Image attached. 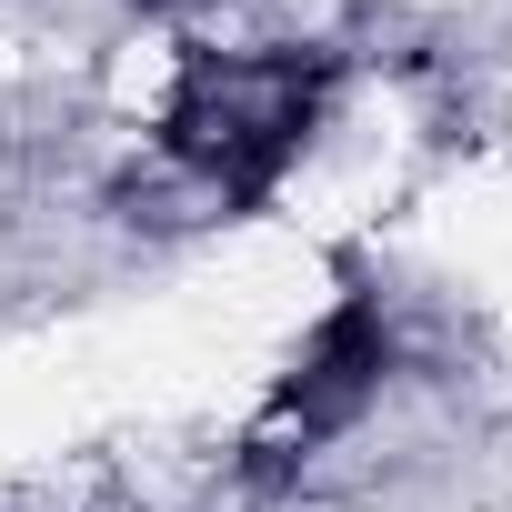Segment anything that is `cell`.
Wrapping results in <instances>:
<instances>
[{"mask_svg": "<svg viewBox=\"0 0 512 512\" xmlns=\"http://www.w3.org/2000/svg\"><path fill=\"white\" fill-rule=\"evenodd\" d=\"M372 392H382V312H372V302H342V312L312 332V352L292 362L282 422H302V442H322V432H342Z\"/></svg>", "mask_w": 512, "mask_h": 512, "instance_id": "obj_2", "label": "cell"}, {"mask_svg": "<svg viewBox=\"0 0 512 512\" xmlns=\"http://www.w3.org/2000/svg\"><path fill=\"white\" fill-rule=\"evenodd\" d=\"M312 81L302 61H201L171 101V151L221 191H262L312 131Z\"/></svg>", "mask_w": 512, "mask_h": 512, "instance_id": "obj_1", "label": "cell"}]
</instances>
